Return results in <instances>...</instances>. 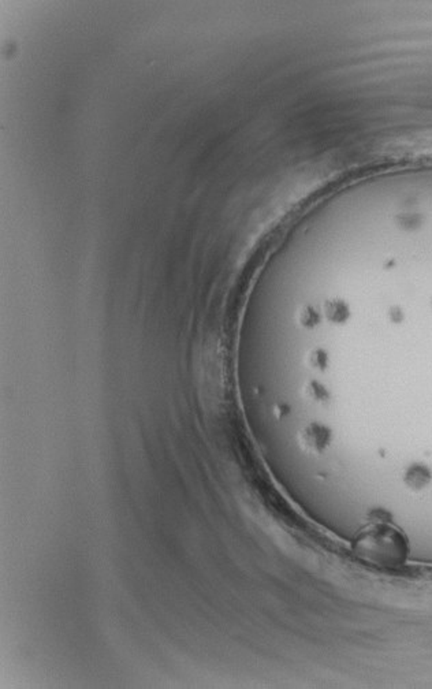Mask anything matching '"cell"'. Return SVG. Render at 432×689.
<instances>
[{
  "mask_svg": "<svg viewBox=\"0 0 432 689\" xmlns=\"http://www.w3.org/2000/svg\"><path fill=\"white\" fill-rule=\"evenodd\" d=\"M352 550L357 558L367 564L398 569L406 564L409 543L405 534L391 521L383 517L370 520L352 542Z\"/></svg>",
  "mask_w": 432,
  "mask_h": 689,
  "instance_id": "obj_1",
  "label": "cell"
},
{
  "mask_svg": "<svg viewBox=\"0 0 432 689\" xmlns=\"http://www.w3.org/2000/svg\"><path fill=\"white\" fill-rule=\"evenodd\" d=\"M431 482V472L424 465H413L408 469L405 476V483L412 490H423Z\"/></svg>",
  "mask_w": 432,
  "mask_h": 689,
  "instance_id": "obj_2",
  "label": "cell"
}]
</instances>
